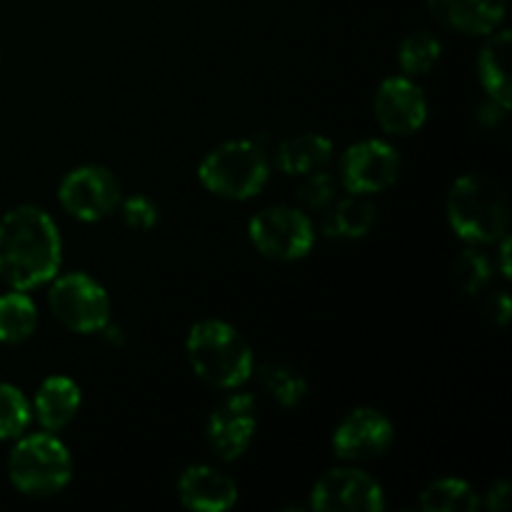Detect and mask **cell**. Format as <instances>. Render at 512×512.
<instances>
[{
  "instance_id": "8",
  "label": "cell",
  "mask_w": 512,
  "mask_h": 512,
  "mask_svg": "<svg viewBox=\"0 0 512 512\" xmlns=\"http://www.w3.org/2000/svg\"><path fill=\"white\" fill-rule=\"evenodd\" d=\"M123 188L105 165H78L58 185V203L80 223H100L118 210Z\"/></svg>"
},
{
  "instance_id": "5",
  "label": "cell",
  "mask_w": 512,
  "mask_h": 512,
  "mask_svg": "<svg viewBox=\"0 0 512 512\" xmlns=\"http://www.w3.org/2000/svg\"><path fill=\"white\" fill-rule=\"evenodd\" d=\"M8 478L28 498H50L73 480V455L55 433H33L15 438L8 455Z\"/></svg>"
},
{
  "instance_id": "9",
  "label": "cell",
  "mask_w": 512,
  "mask_h": 512,
  "mask_svg": "<svg viewBox=\"0 0 512 512\" xmlns=\"http://www.w3.org/2000/svg\"><path fill=\"white\" fill-rule=\"evenodd\" d=\"M403 170V160L388 140L368 138L350 145L338 163V183L345 193L373 195L393 188Z\"/></svg>"
},
{
  "instance_id": "26",
  "label": "cell",
  "mask_w": 512,
  "mask_h": 512,
  "mask_svg": "<svg viewBox=\"0 0 512 512\" xmlns=\"http://www.w3.org/2000/svg\"><path fill=\"white\" fill-rule=\"evenodd\" d=\"M33 408L23 390L10 383H0V440H15L28 430Z\"/></svg>"
},
{
  "instance_id": "10",
  "label": "cell",
  "mask_w": 512,
  "mask_h": 512,
  "mask_svg": "<svg viewBox=\"0 0 512 512\" xmlns=\"http://www.w3.org/2000/svg\"><path fill=\"white\" fill-rule=\"evenodd\" d=\"M310 508L318 512H380L385 493L378 480L355 465L333 468L313 485Z\"/></svg>"
},
{
  "instance_id": "21",
  "label": "cell",
  "mask_w": 512,
  "mask_h": 512,
  "mask_svg": "<svg viewBox=\"0 0 512 512\" xmlns=\"http://www.w3.org/2000/svg\"><path fill=\"white\" fill-rule=\"evenodd\" d=\"M258 385L270 400L280 405V408H298L308 398V380L298 368L288 363H265L258 370Z\"/></svg>"
},
{
  "instance_id": "22",
  "label": "cell",
  "mask_w": 512,
  "mask_h": 512,
  "mask_svg": "<svg viewBox=\"0 0 512 512\" xmlns=\"http://www.w3.org/2000/svg\"><path fill=\"white\" fill-rule=\"evenodd\" d=\"M420 508L425 512H475L483 505L470 483L460 478H438L420 490Z\"/></svg>"
},
{
  "instance_id": "12",
  "label": "cell",
  "mask_w": 512,
  "mask_h": 512,
  "mask_svg": "<svg viewBox=\"0 0 512 512\" xmlns=\"http://www.w3.org/2000/svg\"><path fill=\"white\" fill-rule=\"evenodd\" d=\"M258 433V403L250 393H230L210 413L205 438L220 460L243 458Z\"/></svg>"
},
{
  "instance_id": "32",
  "label": "cell",
  "mask_w": 512,
  "mask_h": 512,
  "mask_svg": "<svg viewBox=\"0 0 512 512\" xmlns=\"http://www.w3.org/2000/svg\"><path fill=\"white\" fill-rule=\"evenodd\" d=\"M0 63H3V58H0Z\"/></svg>"
},
{
  "instance_id": "27",
  "label": "cell",
  "mask_w": 512,
  "mask_h": 512,
  "mask_svg": "<svg viewBox=\"0 0 512 512\" xmlns=\"http://www.w3.org/2000/svg\"><path fill=\"white\" fill-rule=\"evenodd\" d=\"M118 210L123 223L128 225L130 230H140V233L155 228L160 218L158 203L150 200L148 195H130V198H123L120 200Z\"/></svg>"
},
{
  "instance_id": "18",
  "label": "cell",
  "mask_w": 512,
  "mask_h": 512,
  "mask_svg": "<svg viewBox=\"0 0 512 512\" xmlns=\"http://www.w3.org/2000/svg\"><path fill=\"white\" fill-rule=\"evenodd\" d=\"M275 168L290 178L323 170L333 158V140L323 133H298L275 145Z\"/></svg>"
},
{
  "instance_id": "11",
  "label": "cell",
  "mask_w": 512,
  "mask_h": 512,
  "mask_svg": "<svg viewBox=\"0 0 512 512\" xmlns=\"http://www.w3.org/2000/svg\"><path fill=\"white\" fill-rule=\"evenodd\" d=\"M395 428L385 413L375 408H355L333 433V450L343 463H373L393 448Z\"/></svg>"
},
{
  "instance_id": "19",
  "label": "cell",
  "mask_w": 512,
  "mask_h": 512,
  "mask_svg": "<svg viewBox=\"0 0 512 512\" xmlns=\"http://www.w3.org/2000/svg\"><path fill=\"white\" fill-rule=\"evenodd\" d=\"M323 230L335 240H360L378 223V208L368 195L348 193L325 210Z\"/></svg>"
},
{
  "instance_id": "13",
  "label": "cell",
  "mask_w": 512,
  "mask_h": 512,
  "mask_svg": "<svg viewBox=\"0 0 512 512\" xmlns=\"http://www.w3.org/2000/svg\"><path fill=\"white\" fill-rule=\"evenodd\" d=\"M373 115L388 135H413L428 120V98L415 78L390 75L375 90Z\"/></svg>"
},
{
  "instance_id": "4",
  "label": "cell",
  "mask_w": 512,
  "mask_h": 512,
  "mask_svg": "<svg viewBox=\"0 0 512 512\" xmlns=\"http://www.w3.org/2000/svg\"><path fill=\"white\" fill-rule=\"evenodd\" d=\"M270 158L258 140H225L203 155L198 180L208 193L223 200H250L268 185Z\"/></svg>"
},
{
  "instance_id": "7",
  "label": "cell",
  "mask_w": 512,
  "mask_h": 512,
  "mask_svg": "<svg viewBox=\"0 0 512 512\" xmlns=\"http://www.w3.org/2000/svg\"><path fill=\"white\" fill-rule=\"evenodd\" d=\"M250 243L263 258L275 263L303 260L315 245L313 220L298 205H268L248 225Z\"/></svg>"
},
{
  "instance_id": "24",
  "label": "cell",
  "mask_w": 512,
  "mask_h": 512,
  "mask_svg": "<svg viewBox=\"0 0 512 512\" xmlns=\"http://www.w3.org/2000/svg\"><path fill=\"white\" fill-rule=\"evenodd\" d=\"M493 270L495 263L480 250V245H470L453 260V283L465 295H478L490 285Z\"/></svg>"
},
{
  "instance_id": "3",
  "label": "cell",
  "mask_w": 512,
  "mask_h": 512,
  "mask_svg": "<svg viewBox=\"0 0 512 512\" xmlns=\"http://www.w3.org/2000/svg\"><path fill=\"white\" fill-rule=\"evenodd\" d=\"M445 213L453 233L468 245H495L508 235V195L485 173L460 175L448 193Z\"/></svg>"
},
{
  "instance_id": "30",
  "label": "cell",
  "mask_w": 512,
  "mask_h": 512,
  "mask_svg": "<svg viewBox=\"0 0 512 512\" xmlns=\"http://www.w3.org/2000/svg\"><path fill=\"white\" fill-rule=\"evenodd\" d=\"M505 115H508V108H503V105L488 98L483 105H480L478 123L485 125V128H498V125L505 120Z\"/></svg>"
},
{
  "instance_id": "31",
  "label": "cell",
  "mask_w": 512,
  "mask_h": 512,
  "mask_svg": "<svg viewBox=\"0 0 512 512\" xmlns=\"http://www.w3.org/2000/svg\"><path fill=\"white\" fill-rule=\"evenodd\" d=\"M500 243V273L505 275V278H510V238L505 235V238L498 240Z\"/></svg>"
},
{
  "instance_id": "16",
  "label": "cell",
  "mask_w": 512,
  "mask_h": 512,
  "mask_svg": "<svg viewBox=\"0 0 512 512\" xmlns=\"http://www.w3.org/2000/svg\"><path fill=\"white\" fill-rule=\"evenodd\" d=\"M83 405L80 385L68 375H50L38 385L33 398V418L48 433H58L70 425Z\"/></svg>"
},
{
  "instance_id": "28",
  "label": "cell",
  "mask_w": 512,
  "mask_h": 512,
  "mask_svg": "<svg viewBox=\"0 0 512 512\" xmlns=\"http://www.w3.org/2000/svg\"><path fill=\"white\" fill-rule=\"evenodd\" d=\"M483 313L488 315L493 323L498 325H508L510 313H512V303H510V295L505 290H495V293H488L483 303Z\"/></svg>"
},
{
  "instance_id": "14",
  "label": "cell",
  "mask_w": 512,
  "mask_h": 512,
  "mask_svg": "<svg viewBox=\"0 0 512 512\" xmlns=\"http://www.w3.org/2000/svg\"><path fill=\"white\" fill-rule=\"evenodd\" d=\"M178 500L188 510L223 512L238 503V485L215 465H190L178 478Z\"/></svg>"
},
{
  "instance_id": "1",
  "label": "cell",
  "mask_w": 512,
  "mask_h": 512,
  "mask_svg": "<svg viewBox=\"0 0 512 512\" xmlns=\"http://www.w3.org/2000/svg\"><path fill=\"white\" fill-rule=\"evenodd\" d=\"M63 240L38 205H15L0 215V280L13 290H35L60 273Z\"/></svg>"
},
{
  "instance_id": "17",
  "label": "cell",
  "mask_w": 512,
  "mask_h": 512,
  "mask_svg": "<svg viewBox=\"0 0 512 512\" xmlns=\"http://www.w3.org/2000/svg\"><path fill=\"white\" fill-rule=\"evenodd\" d=\"M510 45L512 35L500 25L490 35L478 53V78L485 95L503 108L510 110L512 103V78H510Z\"/></svg>"
},
{
  "instance_id": "6",
  "label": "cell",
  "mask_w": 512,
  "mask_h": 512,
  "mask_svg": "<svg viewBox=\"0 0 512 512\" xmlns=\"http://www.w3.org/2000/svg\"><path fill=\"white\" fill-rule=\"evenodd\" d=\"M48 308L65 330L78 335L100 333L113 313L103 285L83 270L58 273L50 280Z\"/></svg>"
},
{
  "instance_id": "2",
  "label": "cell",
  "mask_w": 512,
  "mask_h": 512,
  "mask_svg": "<svg viewBox=\"0 0 512 512\" xmlns=\"http://www.w3.org/2000/svg\"><path fill=\"white\" fill-rule=\"evenodd\" d=\"M185 353L193 373L218 390H238L253 378V348L235 325L225 320H200L188 330Z\"/></svg>"
},
{
  "instance_id": "29",
  "label": "cell",
  "mask_w": 512,
  "mask_h": 512,
  "mask_svg": "<svg viewBox=\"0 0 512 512\" xmlns=\"http://www.w3.org/2000/svg\"><path fill=\"white\" fill-rule=\"evenodd\" d=\"M480 505H485V508L495 512L508 510L512 505V485L508 480H498V483H493L488 488V493H485V500H480Z\"/></svg>"
},
{
  "instance_id": "15",
  "label": "cell",
  "mask_w": 512,
  "mask_h": 512,
  "mask_svg": "<svg viewBox=\"0 0 512 512\" xmlns=\"http://www.w3.org/2000/svg\"><path fill=\"white\" fill-rule=\"evenodd\" d=\"M428 10L453 33L485 38L503 25L508 0H428Z\"/></svg>"
},
{
  "instance_id": "23",
  "label": "cell",
  "mask_w": 512,
  "mask_h": 512,
  "mask_svg": "<svg viewBox=\"0 0 512 512\" xmlns=\"http://www.w3.org/2000/svg\"><path fill=\"white\" fill-rule=\"evenodd\" d=\"M443 58V43L430 30H413L400 40L398 63L408 78H423Z\"/></svg>"
},
{
  "instance_id": "25",
  "label": "cell",
  "mask_w": 512,
  "mask_h": 512,
  "mask_svg": "<svg viewBox=\"0 0 512 512\" xmlns=\"http://www.w3.org/2000/svg\"><path fill=\"white\" fill-rule=\"evenodd\" d=\"M340 198V183L338 175L328 173V170H315L300 178L298 190H295V200L298 208L305 213H325L335 200Z\"/></svg>"
},
{
  "instance_id": "20",
  "label": "cell",
  "mask_w": 512,
  "mask_h": 512,
  "mask_svg": "<svg viewBox=\"0 0 512 512\" xmlns=\"http://www.w3.org/2000/svg\"><path fill=\"white\" fill-rule=\"evenodd\" d=\"M38 330V305L25 290H13L0 295V343L20 345L30 340Z\"/></svg>"
}]
</instances>
